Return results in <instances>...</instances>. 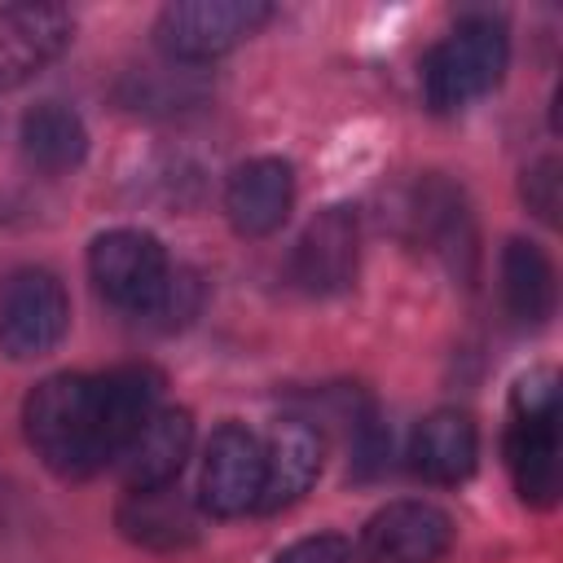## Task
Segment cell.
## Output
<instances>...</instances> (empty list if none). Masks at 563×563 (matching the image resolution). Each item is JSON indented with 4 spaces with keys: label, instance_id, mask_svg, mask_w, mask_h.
<instances>
[{
    "label": "cell",
    "instance_id": "obj_4",
    "mask_svg": "<svg viewBox=\"0 0 563 563\" xmlns=\"http://www.w3.org/2000/svg\"><path fill=\"white\" fill-rule=\"evenodd\" d=\"M176 264L167 260L163 242L150 229H106L88 246V277L97 295L132 317H145L158 308Z\"/></svg>",
    "mask_w": 563,
    "mask_h": 563
},
{
    "label": "cell",
    "instance_id": "obj_6",
    "mask_svg": "<svg viewBox=\"0 0 563 563\" xmlns=\"http://www.w3.org/2000/svg\"><path fill=\"white\" fill-rule=\"evenodd\" d=\"M70 325V299L57 273L13 268L0 282V352L13 361L48 356Z\"/></svg>",
    "mask_w": 563,
    "mask_h": 563
},
{
    "label": "cell",
    "instance_id": "obj_15",
    "mask_svg": "<svg viewBox=\"0 0 563 563\" xmlns=\"http://www.w3.org/2000/svg\"><path fill=\"white\" fill-rule=\"evenodd\" d=\"M119 528L128 541H136L145 550H185L198 541L194 506L176 493V484L128 493L119 506Z\"/></svg>",
    "mask_w": 563,
    "mask_h": 563
},
{
    "label": "cell",
    "instance_id": "obj_8",
    "mask_svg": "<svg viewBox=\"0 0 563 563\" xmlns=\"http://www.w3.org/2000/svg\"><path fill=\"white\" fill-rule=\"evenodd\" d=\"M361 216L356 207H325L308 220L290 255V282L308 295H339L356 282Z\"/></svg>",
    "mask_w": 563,
    "mask_h": 563
},
{
    "label": "cell",
    "instance_id": "obj_7",
    "mask_svg": "<svg viewBox=\"0 0 563 563\" xmlns=\"http://www.w3.org/2000/svg\"><path fill=\"white\" fill-rule=\"evenodd\" d=\"M260 484H264V440L242 422L216 427L198 471V506L216 519H238L255 510Z\"/></svg>",
    "mask_w": 563,
    "mask_h": 563
},
{
    "label": "cell",
    "instance_id": "obj_1",
    "mask_svg": "<svg viewBox=\"0 0 563 563\" xmlns=\"http://www.w3.org/2000/svg\"><path fill=\"white\" fill-rule=\"evenodd\" d=\"M163 400V378L150 365L106 374H48L26 391L22 427L35 457L62 479H88L119 462L132 435Z\"/></svg>",
    "mask_w": 563,
    "mask_h": 563
},
{
    "label": "cell",
    "instance_id": "obj_5",
    "mask_svg": "<svg viewBox=\"0 0 563 563\" xmlns=\"http://www.w3.org/2000/svg\"><path fill=\"white\" fill-rule=\"evenodd\" d=\"M273 18L264 0H176L154 18V44L172 62H211Z\"/></svg>",
    "mask_w": 563,
    "mask_h": 563
},
{
    "label": "cell",
    "instance_id": "obj_2",
    "mask_svg": "<svg viewBox=\"0 0 563 563\" xmlns=\"http://www.w3.org/2000/svg\"><path fill=\"white\" fill-rule=\"evenodd\" d=\"M563 444H559V374L550 365L528 369L510 391V427H506V466L515 493L545 510L559 501L563 484Z\"/></svg>",
    "mask_w": 563,
    "mask_h": 563
},
{
    "label": "cell",
    "instance_id": "obj_3",
    "mask_svg": "<svg viewBox=\"0 0 563 563\" xmlns=\"http://www.w3.org/2000/svg\"><path fill=\"white\" fill-rule=\"evenodd\" d=\"M510 66L506 26L488 13H466L427 57H422V97L431 110L449 114L488 97Z\"/></svg>",
    "mask_w": 563,
    "mask_h": 563
},
{
    "label": "cell",
    "instance_id": "obj_16",
    "mask_svg": "<svg viewBox=\"0 0 563 563\" xmlns=\"http://www.w3.org/2000/svg\"><path fill=\"white\" fill-rule=\"evenodd\" d=\"M22 158L35 167V172H48V176H62V172H75L88 154V128L84 119L62 106V101H40L22 114Z\"/></svg>",
    "mask_w": 563,
    "mask_h": 563
},
{
    "label": "cell",
    "instance_id": "obj_17",
    "mask_svg": "<svg viewBox=\"0 0 563 563\" xmlns=\"http://www.w3.org/2000/svg\"><path fill=\"white\" fill-rule=\"evenodd\" d=\"M554 264L537 242L510 238L501 246V299L510 308L515 321L523 325H541L554 312Z\"/></svg>",
    "mask_w": 563,
    "mask_h": 563
},
{
    "label": "cell",
    "instance_id": "obj_19",
    "mask_svg": "<svg viewBox=\"0 0 563 563\" xmlns=\"http://www.w3.org/2000/svg\"><path fill=\"white\" fill-rule=\"evenodd\" d=\"M273 563H361V550L339 532H317V537L286 545Z\"/></svg>",
    "mask_w": 563,
    "mask_h": 563
},
{
    "label": "cell",
    "instance_id": "obj_9",
    "mask_svg": "<svg viewBox=\"0 0 563 563\" xmlns=\"http://www.w3.org/2000/svg\"><path fill=\"white\" fill-rule=\"evenodd\" d=\"M453 545V519L431 501H387L361 528L365 563H440Z\"/></svg>",
    "mask_w": 563,
    "mask_h": 563
},
{
    "label": "cell",
    "instance_id": "obj_12",
    "mask_svg": "<svg viewBox=\"0 0 563 563\" xmlns=\"http://www.w3.org/2000/svg\"><path fill=\"white\" fill-rule=\"evenodd\" d=\"M321 457H325V440L312 422H303V418L277 422L273 435L264 440V484H260L255 510L273 515V510L295 506L317 484Z\"/></svg>",
    "mask_w": 563,
    "mask_h": 563
},
{
    "label": "cell",
    "instance_id": "obj_18",
    "mask_svg": "<svg viewBox=\"0 0 563 563\" xmlns=\"http://www.w3.org/2000/svg\"><path fill=\"white\" fill-rule=\"evenodd\" d=\"M559 185H563V176H559V158H554V154L537 158V163L523 172V202H528V211H537V220H545V224L559 220Z\"/></svg>",
    "mask_w": 563,
    "mask_h": 563
},
{
    "label": "cell",
    "instance_id": "obj_11",
    "mask_svg": "<svg viewBox=\"0 0 563 563\" xmlns=\"http://www.w3.org/2000/svg\"><path fill=\"white\" fill-rule=\"evenodd\" d=\"M295 207V167L277 154H260L233 167L224 185L229 224L242 238H273Z\"/></svg>",
    "mask_w": 563,
    "mask_h": 563
},
{
    "label": "cell",
    "instance_id": "obj_14",
    "mask_svg": "<svg viewBox=\"0 0 563 563\" xmlns=\"http://www.w3.org/2000/svg\"><path fill=\"white\" fill-rule=\"evenodd\" d=\"M479 462V431L466 409H431L409 440V466L427 484H462Z\"/></svg>",
    "mask_w": 563,
    "mask_h": 563
},
{
    "label": "cell",
    "instance_id": "obj_10",
    "mask_svg": "<svg viewBox=\"0 0 563 563\" xmlns=\"http://www.w3.org/2000/svg\"><path fill=\"white\" fill-rule=\"evenodd\" d=\"M75 35V18L62 4H0V88L31 84L53 66Z\"/></svg>",
    "mask_w": 563,
    "mask_h": 563
},
{
    "label": "cell",
    "instance_id": "obj_13",
    "mask_svg": "<svg viewBox=\"0 0 563 563\" xmlns=\"http://www.w3.org/2000/svg\"><path fill=\"white\" fill-rule=\"evenodd\" d=\"M189 453H194V418H189V409H167V405L154 409L150 422L132 435V444L119 457L128 493L176 484V475L185 471Z\"/></svg>",
    "mask_w": 563,
    "mask_h": 563
}]
</instances>
